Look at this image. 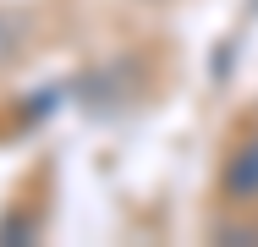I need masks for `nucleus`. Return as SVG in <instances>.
<instances>
[{"instance_id": "f257e3e1", "label": "nucleus", "mask_w": 258, "mask_h": 247, "mask_svg": "<svg viewBox=\"0 0 258 247\" xmlns=\"http://www.w3.org/2000/svg\"><path fill=\"white\" fill-rule=\"evenodd\" d=\"M225 193L231 198H258V138L231 154V165H225Z\"/></svg>"}]
</instances>
